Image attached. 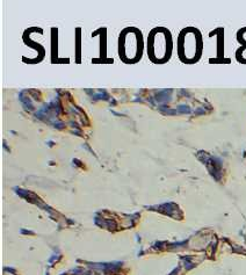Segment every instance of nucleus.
<instances>
[{
    "label": "nucleus",
    "instance_id": "nucleus-1",
    "mask_svg": "<svg viewBox=\"0 0 246 275\" xmlns=\"http://www.w3.org/2000/svg\"><path fill=\"white\" fill-rule=\"evenodd\" d=\"M171 55V36L164 29H154L149 36V56L154 63H164Z\"/></svg>",
    "mask_w": 246,
    "mask_h": 275
},
{
    "label": "nucleus",
    "instance_id": "nucleus-2",
    "mask_svg": "<svg viewBox=\"0 0 246 275\" xmlns=\"http://www.w3.org/2000/svg\"><path fill=\"white\" fill-rule=\"evenodd\" d=\"M134 29L123 31L120 36V57L126 63H134L142 57V35L133 33Z\"/></svg>",
    "mask_w": 246,
    "mask_h": 275
}]
</instances>
